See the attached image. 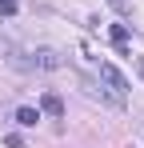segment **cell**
Returning <instances> with one entry per match:
<instances>
[{"label": "cell", "mask_w": 144, "mask_h": 148, "mask_svg": "<svg viewBox=\"0 0 144 148\" xmlns=\"http://www.w3.org/2000/svg\"><path fill=\"white\" fill-rule=\"evenodd\" d=\"M80 84H84V92H88L92 100H104V104H112V108H124V96H120V92H112L100 76H80Z\"/></svg>", "instance_id": "obj_1"}, {"label": "cell", "mask_w": 144, "mask_h": 148, "mask_svg": "<svg viewBox=\"0 0 144 148\" xmlns=\"http://www.w3.org/2000/svg\"><path fill=\"white\" fill-rule=\"evenodd\" d=\"M100 80H104V84H108V88H112V92H120V96H124V92H128V76L120 72L116 64H108V60H104V64H100Z\"/></svg>", "instance_id": "obj_2"}, {"label": "cell", "mask_w": 144, "mask_h": 148, "mask_svg": "<svg viewBox=\"0 0 144 148\" xmlns=\"http://www.w3.org/2000/svg\"><path fill=\"white\" fill-rule=\"evenodd\" d=\"M32 68H48V72H52V68H64V56H60L56 48H36Z\"/></svg>", "instance_id": "obj_3"}, {"label": "cell", "mask_w": 144, "mask_h": 148, "mask_svg": "<svg viewBox=\"0 0 144 148\" xmlns=\"http://www.w3.org/2000/svg\"><path fill=\"white\" fill-rule=\"evenodd\" d=\"M40 112H48V116H64V100L56 96V92H44V96H40Z\"/></svg>", "instance_id": "obj_4"}, {"label": "cell", "mask_w": 144, "mask_h": 148, "mask_svg": "<svg viewBox=\"0 0 144 148\" xmlns=\"http://www.w3.org/2000/svg\"><path fill=\"white\" fill-rule=\"evenodd\" d=\"M36 120H40V108H28V104L16 108V124H20V128H32Z\"/></svg>", "instance_id": "obj_5"}, {"label": "cell", "mask_w": 144, "mask_h": 148, "mask_svg": "<svg viewBox=\"0 0 144 148\" xmlns=\"http://www.w3.org/2000/svg\"><path fill=\"white\" fill-rule=\"evenodd\" d=\"M108 32H112V40H116V44H128V36H132V32H128V24H112Z\"/></svg>", "instance_id": "obj_6"}, {"label": "cell", "mask_w": 144, "mask_h": 148, "mask_svg": "<svg viewBox=\"0 0 144 148\" xmlns=\"http://www.w3.org/2000/svg\"><path fill=\"white\" fill-rule=\"evenodd\" d=\"M16 8H20L16 0H0V16H16Z\"/></svg>", "instance_id": "obj_7"}, {"label": "cell", "mask_w": 144, "mask_h": 148, "mask_svg": "<svg viewBox=\"0 0 144 148\" xmlns=\"http://www.w3.org/2000/svg\"><path fill=\"white\" fill-rule=\"evenodd\" d=\"M4 144H8V148H24V136H20V132H8Z\"/></svg>", "instance_id": "obj_8"}, {"label": "cell", "mask_w": 144, "mask_h": 148, "mask_svg": "<svg viewBox=\"0 0 144 148\" xmlns=\"http://www.w3.org/2000/svg\"><path fill=\"white\" fill-rule=\"evenodd\" d=\"M136 72H140V80H144V56H140V60H136Z\"/></svg>", "instance_id": "obj_9"}]
</instances>
